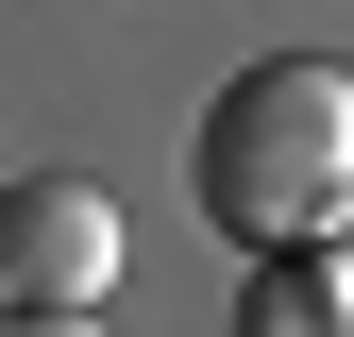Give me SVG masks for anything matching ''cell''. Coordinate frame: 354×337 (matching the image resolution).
I'll list each match as a JSON object with an SVG mask.
<instances>
[{
    "mask_svg": "<svg viewBox=\"0 0 354 337\" xmlns=\"http://www.w3.org/2000/svg\"><path fill=\"white\" fill-rule=\"evenodd\" d=\"M203 220L236 253H287V236H337L354 220V68L321 51H270L203 102Z\"/></svg>",
    "mask_w": 354,
    "mask_h": 337,
    "instance_id": "6da1fadb",
    "label": "cell"
},
{
    "mask_svg": "<svg viewBox=\"0 0 354 337\" xmlns=\"http://www.w3.org/2000/svg\"><path fill=\"white\" fill-rule=\"evenodd\" d=\"M337 287H354V253H337Z\"/></svg>",
    "mask_w": 354,
    "mask_h": 337,
    "instance_id": "277c9868",
    "label": "cell"
},
{
    "mask_svg": "<svg viewBox=\"0 0 354 337\" xmlns=\"http://www.w3.org/2000/svg\"><path fill=\"white\" fill-rule=\"evenodd\" d=\"M253 320H270V337H321V320H354V287L287 236V253H253Z\"/></svg>",
    "mask_w": 354,
    "mask_h": 337,
    "instance_id": "3957f363",
    "label": "cell"
},
{
    "mask_svg": "<svg viewBox=\"0 0 354 337\" xmlns=\"http://www.w3.org/2000/svg\"><path fill=\"white\" fill-rule=\"evenodd\" d=\"M0 320H17V304H0Z\"/></svg>",
    "mask_w": 354,
    "mask_h": 337,
    "instance_id": "5b68a950",
    "label": "cell"
},
{
    "mask_svg": "<svg viewBox=\"0 0 354 337\" xmlns=\"http://www.w3.org/2000/svg\"><path fill=\"white\" fill-rule=\"evenodd\" d=\"M0 304L17 320H102L118 304V202L68 186V168L0 186Z\"/></svg>",
    "mask_w": 354,
    "mask_h": 337,
    "instance_id": "7a4b0ae2",
    "label": "cell"
}]
</instances>
